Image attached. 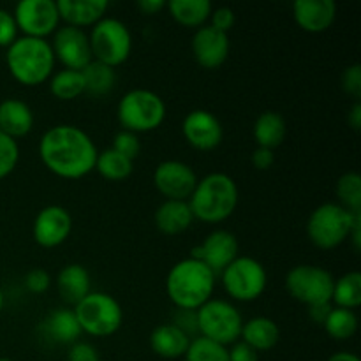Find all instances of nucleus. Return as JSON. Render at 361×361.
<instances>
[{"label": "nucleus", "instance_id": "f257e3e1", "mask_svg": "<svg viewBox=\"0 0 361 361\" xmlns=\"http://www.w3.org/2000/svg\"><path fill=\"white\" fill-rule=\"evenodd\" d=\"M97 154L92 137L71 123L51 127L39 140L41 162L49 173L63 180H80L90 175Z\"/></svg>", "mask_w": 361, "mask_h": 361}, {"label": "nucleus", "instance_id": "f03ea898", "mask_svg": "<svg viewBox=\"0 0 361 361\" xmlns=\"http://www.w3.org/2000/svg\"><path fill=\"white\" fill-rule=\"evenodd\" d=\"M217 275L201 261L187 257L171 267L166 277V293L180 310H197L212 300Z\"/></svg>", "mask_w": 361, "mask_h": 361}, {"label": "nucleus", "instance_id": "7ed1b4c3", "mask_svg": "<svg viewBox=\"0 0 361 361\" xmlns=\"http://www.w3.org/2000/svg\"><path fill=\"white\" fill-rule=\"evenodd\" d=\"M240 192L235 180L226 173H210L197 180L196 189L189 197L194 219L207 224H221L235 214Z\"/></svg>", "mask_w": 361, "mask_h": 361}, {"label": "nucleus", "instance_id": "20e7f679", "mask_svg": "<svg viewBox=\"0 0 361 361\" xmlns=\"http://www.w3.org/2000/svg\"><path fill=\"white\" fill-rule=\"evenodd\" d=\"M55 55L48 39L18 37L7 48L6 63L11 76L25 87H37L53 76Z\"/></svg>", "mask_w": 361, "mask_h": 361}, {"label": "nucleus", "instance_id": "39448f33", "mask_svg": "<svg viewBox=\"0 0 361 361\" xmlns=\"http://www.w3.org/2000/svg\"><path fill=\"white\" fill-rule=\"evenodd\" d=\"M358 221H361V214H353L338 203H323L309 215L307 236L317 249H337L349 240Z\"/></svg>", "mask_w": 361, "mask_h": 361}, {"label": "nucleus", "instance_id": "423d86ee", "mask_svg": "<svg viewBox=\"0 0 361 361\" xmlns=\"http://www.w3.org/2000/svg\"><path fill=\"white\" fill-rule=\"evenodd\" d=\"M166 102L148 88L129 90L118 102L116 116L123 130L141 134L159 129L166 120Z\"/></svg>", "mask_w": 361, "mask_h": 361}, {"label": "nucleus", "instance_id": "0eeeda50", "mask_svg": "<svg viewBox=\"0 0 361 361\" xmlns=\"http://www.w3.org/2000/svg\"><path fill=\"white\" fill-rule=\"evenodd\" d=\"M73 310L81 334H87L90 337H111L122 328V305L115 296L108 293L92 291L76 307H73Z\"/></svg>", "mask_w": 361, "mask_h": 361}, {"label": "nucleus", "instance_id": "6e6552de", "mask_svg": "<svg viewBox=\"0 0 361 361\" xmlns=\"http://www.w3.org/2000/svg\"><path fill=\"white\" fill-rule=\"evenodd\" d=\"M92 56L109 67H118L130 56L133 35L129 27L116 18L104 16L92 27L88 34Z\"/></svg>", "mask_w": 361, "mask_h": 361}, {"label": "nucleus", "instance_id": "1a4fd4ad", "mask_svg": "<svg viewBox=\"0 0 361 361\" xmlns=\"http://www.w3.org/2000/svg\"><path fill=\"white\" fill-rule=\"evenodd\" d=\"M196 319L201 337L210 338L226 348L240 341L243 317L231 302L217 298L208 300L196 310Z\"/></svg>", "mask_w": 361, "mask_h": 361}, {"label": "nucleus", "instance_id": "9d476101", "mask_svg": "<svg viewBox=\"0 0 361 361\" xmlns=\"http://www.w3.org/2000/svg\"><path fill=\"white\" fill-rule=\"evenodd\" d=\"M222 288L235 302H254L267 291V268L257 259L238 256L221 275Z\"/></svg>", "mask_w": 361, "mask_h": 361}, {"label": "nucleus", "instance_id": "9b49d317", "mask_svg": "<svg viewBox=\"0 0 361 361\" xmlns=\"http://www.w3.org/2000/svg\"><path fill=\"white\" fill-rule=\"evenodd\" d=\"M286 291L307 307L331 303L335 279L326 268L317 264H298L286 275Z\"/></svg>", "mask_w": 361, "mask_h": 361}, {"label": "nucleus", "instance_id": "f8f14e48", "mask_svg": "<svg viewBox=\"0 0 361 361\" xmlns=\"http://www.w3.org/2000/svg\"><path fill=\"white\" fill-rule=\"evenodd\" d=\"M13 16L25 37L46 39L55 34L60 25L59 9L53 0H21L14 7Z\"/></svg>", "mask_w": 361, "mask_h": 361}, {"label": "nucleus", "instance_id": "ddd939ff", "mask_svg": "<svg viewBox=\"0 0 361 361\" xmlns=\"http://www.w3.org/2000/svg\"><path fill=\"white\" fill-rule=\"evenodd\" d=\"M49 44H51L55 60L62 63L63 69L83 71L94 60L88 34L81 28L69 27V25L59 27Z\"/></svg>", "mask_w": 361, "mask_h": 361}, {"label": "nucleus", "instance_id": "4468645a", "mask_svg": "<svg viewBox=\"0 0 361 361\" xmlns=\"http://www.w3.org/2000/svg\"><path fill=\"white\" fill-rule=\"evenodd\" d=\"M155 189L166 197L175 201H189L197 183V176L194 169L187 162L162 161L154 171Z\"/></svg>", "mask_w": 361, "mask_h": 361}, {"label": "nucleus", "instance_id": "2eb2a0df", "mask_svg": "<svg viewBox=\"0 0 361 361\" xmlns=\"http://www.w3.org/2000/svg\"><path fill=\"white\" fill-rule=\"evenodd\" d=\"M190 257L207 264L219 277L238 257V240L231 231L215 229L190 250Z\"/></svg>", "mask_w": 361, "mask_h": 361}, {"label": "nucleus", "instance_id": "dca6fc26", "mask_svg": "<svg viewBox=\"0 0 361 361\" xmlns=\"http://www.w3.org/2000/svg\"><path fill=\"white\" fill-rule=\"evenodd\" d=\"M73 231V217L69 210L60 204H48L34 219L32 236L42 249L60 247Z\"/></svg>", "mask_w": 361, "mask_h": 361}, {"label": "nucleus", "instance_id": "f3484780", "mask_svg": "<svg viewBox=\"0 0 361 361\" xmlns=\"http://www.w3.org/2000/svg\"><path fill=\"white\" fill-rule=\"evenodd\" d=\"M182 134L189 147L200 152L215 150L222 143L224 129L217 116L208 109H192L182 122Z\"/></svg>", "mask_w": 361, "mask_h": 361}, {"label": "nucleus", "instance_id": "a211bd4d", "mask_svg": "<svg viewBox=\"0 0 361 361\" xmlns=\"http://www.w3.org/2000/svg\"><path fill=\"white\" fill-rule=\"evenodd\" d=\"M192 55L196 62L204 69H217L228 60L229 49V35L215 30L210 25L197 28L190 41Z\"/></svg>", "mask_w": 361, "mask_h": 361}, {"label": "nucleus", "instance_id": "6ab92c4d", "mask_svg": "<svg viewBox=\"0 0 361 361\" xmlns=\"http://www.w3.org/2000/svg\"><path fill=\"white\" fill-rule=\"evenodd\" d=\"M293 18L302 30L321 34L335 23L337 4L334 0H296L293 4Z\"/></svg>", "mask_w": 361, "mask_h": 361}, {"label": "nucleus", "instance_id": "aec40b11", "mask_svg": "<svg viewBox=\"0 0 361 361\" xmlns=\"http://www.w3.org/2000/svg\"><path fill=\"white\" fill-rule=\"evenodd\" d=\"M56 9L63 25L83 30L85 27H94L106 16L108 2L106 0H59Z\"/></svg>", "mask_w": 361, "mask_h": 361}, {"label": "nucleus", "instance_id": "412c9836", "mask_svg": "<svg viewBox=\"0 0 361 361\" xmlns=\"http://www.w3.org/2000/svg\"><path fill=\"white\" fill-rule=\"evenodd\" d=\"M56 291L63 303L76 307L92 293V279L87 268L78 263L66 264L56 275Z\"/></svg>", "mask_w": 361, "mask_h": 361}, {"label": "nucleus", "instance_id": "4be33fe9", "mask_svg": "<svg viewBox=\"0 0 361 361\" xmlns=\"http://www.w3.org/2000/svg\"><path fill=\"white\" fill-rule=\"evenodd\" d=\"M34 111L21 99H6L0 102V133L18 140L34 129Z\"/></svg>", "mask_w": 361, "mask_h": 361}, {"label": "nucleus", "instance_id": "5701e85b", "mask_svg": "<svg viewBox=\"0 0 361 361\" xmlns=\"http://www.w3.org/2000/svg\"><path fill=\"white\" fill-rule=\"evenodd\" d=\"M39 330L55 344L71 345L80 341L81 337V328L78 324L76 316H74V310L67 309V307H60V309L49 312L41 323Z\"/></svg>", "mask_w": 361, "mask_h": 361}, {"label": "nucleus", "instance_id": "b1692460", "mask_svg": "<svg viewBox=\"0 0 361 361\" xmlns=\"http://www.w3.org/2000/svg\"><path fill=\"white\" fill-rule=\"evenodd\" d=\"M192 338L183 334L175 324H159L150 334V348L159 358L164 360H178L185 356Z\"/></svg>", "mask_w": 361, "mask_h": 361}, {"label": "nucleus", "instance_id": "393cba45", "mask_svg": "<svg viewBox=\"0 0 361 361\" xmlns=\"http://www.w3.org/2000/svg\"><path fill=\"white\" fill-rule=\"evenodd\" d=\"M194 215L187 201L164 200L155 210V226L169 236L180 235L192 226Z\"/></svg>", "mask_w": 361, "mask_h": 361}, {"label": "nucleus", "instance_id": "a878e982", "mask_svg": "<svg viewBox=\"0 0 361 361\" xmlns=\"http://www.w3.org/2000/svg\"><path fill=\"white\" fill-rule=\"evenodd\" d=\"M240 341L257 353H267L274 349L281 341V330L274 319L264 316L252 317L249 321H243Z\"/></svg>", "mask_w": 361, "mask_h": 361}, {"label": "nucleus", "instance_id": "bb28decb", "mask_svg": "<svg viewBox=\"0 0 361 361\" xmlns=\"http://www.w3.org/2000/svg\"><path fill=\"white\" fill-rule=\"evenodd\" d=\"M173 20L187 28H201L208 25L214 6L210 0H171L166 4Z\"/></svg>", "mask_w": 361, "mask_h": 361}, {"label": "nucleus", "instance_id": "cd10ccee", "mask_svg": "<svg viewBox=\"0 0 361 361\" xmlns=\"http://www.w3.org/2000/svg\"><path fill=\"white\" fill-rule=\"evenodd\" d=\"M288 134V126L281 113L263 111L254 122V140L257 147L274 150L281 147Z\"/></svg>", "mask_w": 361, "mask_h": 361}, {"label": "nucleus", "instance_id": "c85d7f7f", "mask_svg": "<svg viewBox=\"0 0 361 361\" xmlns=\"http://www.w3.org/2000/svg\"><path fill=\"white\" fill-rule=\"evenodd\" d=\"M331 305L338 309L356 310L361 305V274L348 271L341 279H335Z\"/></svg>", "mask_w": 361, "mask_h": 361}, {"label": "nucleus", "instance_id": "c756f323", "mask_svg": "<svg viewBox=\"0 0 361 361\" xmlns=\"http://www.w3.org/2000/svg\"><path fill=\"white\" fill-rule=\"evenodd\" d=\"M95 171L109 182H120L130 176L134 169V162L130 159L123 157L122 154L115 152L113 148L102 150L97 154V161H95Z\"/></svg>", "mask_w": 361, "mask_h": 361}, {"label": "nucleus", "instance_id": "7c9ffc66", "mask_svg": "<svg viewBox=\"0 0 361 361\" xmlns=\"http://www.w3.org/2000/svg\"><path fill=\"white\" fill-rule=\"evenodd\" d=\"M85 80V92L90 95H106L115 88L116 85V73L113 67L106 66V63L92 60L83 71Z\"/></svg>", "mask_w": 361, "mask_h": 361}, {"label": "nucleus", "instance_id": "2f4dec72", "mask_svg": "<svg viewBox=\"0 0 361 361\" xmlns=\"http://www.w3.org/2000/svg\"><path fill=\"white\" fill-rule=\"evenodd\" d=\"M49 92L59 101H73L85 94V80L81 71L62 69L49 78Z\"/></svg>", "mask_w": 361, "mask_h": 361}, {"label": "nucleus", "instance_id": "473e14b6", "mask_svg": "<svg viewBox=\"0 0 361 361\" xmlns=\"http://www.w3.org/2000/svg\"><path fill=\"white\" fill-rule=\"evenodd\" d=\"M323 326L334 341H349L358 331V317L355 310L334 307Z\"/></svg>", "mask_w": 361, "mask_h": 361}, {"label": "nucleus", "instance_id": "72a5a7b5", "mask_svg": "<svg viewBox=\"0 0 361 361\" xmlns=\"http://www.w3.org/2000/svg\"><path fill=\"white\" fill-rule=\"evenodd\" d=\"M335 192L341 207L353 214H361V176L358 173L349 171L342 175L335 187Z\"/></svg>", "mask_w": 361, "mask_h": 361}, {"label": "nucleus", "instance_id": "f704fd0d", "mask_svg": "<svg viewBox=\"0 0 361 361\" xmlns=\"http://www.w3.org/2000/svg\"><path fill=\"white\" fill-rule=\"evenodd\" d=\"M185 361H229L228 348L201 335L190 341L185 353Z\"/></svg>", "mask_w": 361, "mask_h": 361}, {"label": "nucleus", "instance_id": "c9c22d12", "mask_svg": "<svg viewBox=\"0 0 361 361\" xmlns=\"http://www.w3.org/2000/svg\"><path fill=\"white\" fill-rule=\"evenodd\" d=\"M20 161V147L13 137L0 133V180L9 176Z\"/></svg>", "mask_w": 361, "mask_h": 361}, {"label": "nucleus", "instance_id": "e433bc0d", "mask_svg": "<svg viewBox=\"0 0 361 361\" xmlns=\"http://www.w3.org/2000/svg\"><path fill=\"white\" fill-rule=\"evenodd\" d=\"M113 150L122 154L123 157L130 159V161H136L137 155L141 152V141L140 136L134 133H129V130H120V133L115 134L113 137Z\"/></svg>", "mask_w": 361, "mask_h": 361}, {"label": "nucleus", "instance_id": "4c0bfd02", "mask_svg": "<svg viewBox=\"0 0 361 361\" xmlns=\"http://www.w3.org/2000/svg\"><path fill=\"white\" fill-rule=\"evenodd\" d=\"M210 27H214L215 30L222 32V34H228L236 23V14L231 7L228 6H221V7H214L210 14Z\"/></svg>", "mask_w": 361, "mask_h": 361}, {"label": "nucleus", "instance_id": "58836bf2", "mask_svg": "<svg viewBox=\"0 0 361 361\" xmlns=\"http://www.w3.org/2000/svg\"><path fill=\"white\" fill-rule=\"evenodd\" d=\"M51 286V275L44 268H34L25 275V288L32 293V295H42Z\"/></svg>", "mask_w": 361, "mask_h": 361}, {"label": "nucleus", "instance_id": "ea45409f", "mask_svg": "<svg viewBox=\"0 0 361 361\" xmlns=\"http://www.w3.org/2000/svg\"><path fill=\"white\" fill-rule=\"evenodd\" d=\"M18 39V25L13 13L0 9V48H9Z\"/></svg>", "mask_w": 361, "mask_h": 361}, {"label": "nucleus", "instance_id": "a19ab883", "mask_svg": "<svg viewBox=\"0 0 361 361\" xmlns=\"http://www.w3.org/2000/svg\"><path fill=\"white\" fill-rule=\"evenodd\" d=\"M342 88L345 94L353 95L355 99L361 97V66L360 63H353V66L345 67L341 78Z\"/></svg>", "mask_w": 361, "mask_h": 361}, {"label": "nucleus", "instance_id": "79ce46f5", "mask_svg": "<svg viewBox=\"0 0 361 361\" xmlns=\"http://www.w3.org/2000/svg\"><path fill=\"white\" fill-rule=\"evenodd\" d=\"M67 361H101L99 360L97 348L90 342L78 341L71 344L69 353H67Z\"/></svg>", "mask_w": 361, "mask_h": 361}, {"label": "nucleus", "instance_id": "37998d69", "mask_svg": "<svg viewBox=\"0 0 361 361\" xmlns=\"http://www.w3.org/2000/svg\"><path fill=\"white\" fill-rule=\"evenodd\" d=\"M176 310H178V312H176L173 324H175L176 328H180L183 334L189 335L190 338L197 337V335H200V331H197L196 310H180V309H176Z\"/></svg>", "mask_w": 361, "mask_h": 361}, {"label": "nucleus", "instance_id": "c03bdc74", "mask_svg": "<svg viewBox=\"0 0 361 361\" xmlns=\"http://www.w3.org/2000/svg\"><path fill=\"white\" fill-rule=\"evenodd\" d=\"M228 355L229 361H259V353L242 341L231 344V348H228Z\"/></svg>", "mask_w": 361, "mask_h": 361}, {"label": "nucleus", "instance_id": "a18cd8bd", "mask_svg": "<svg viewBox=\"0 0 361 361\" xmlns=\"http://www.w3.org/2000/svg\"><path fill=\"white\" fill-rule=\"evenodd\" d=\"M252 164L259 171H267V169H270L275 164V152L257 147L252 154Z\"/></svg>", "mask_w": 361, "mask_h": 361}, {"label": "nucleus", "instance_id": "49530a36", "mask_svg": "<svg viewBox=\"0 0 361 361\" xmlns=\"http://www.w3.org/2000/svg\"><path fill=\"white\" fill-rule=\"evenodd\" d=\"M331 309H334V305H331V303H319V305L309 307L310 321L316 324H324L326 317L330 316Z\"/></svg>", "mask_w": 361, "mask_h": 361}, {"label": "nucleus", "instance_id": "de8ad7c7", "mask_svg": "<svg viewBox=\"0 0 361 361\" xmlns=\"http://www.w3.org/2000/svg\"><path fill=\"white\" fill-rule=\"evenodd\" d=\"M137 9L147 16H154V14H159L162 9H166V2L164 0H140Z\"/></svg>", "mask_w": 361, "mask_h": 361}, {"label": "nucleus", "instance_id": "09e8293b", "mask_svg": "<svg viewBox=\"0 0 361 361\" xmlns=\"http://www.w3.org/2000/svg\"><path fill=\"white\" fill-rule=\"evenodd\" d=\"M348 123L353 127V130H360L361 127V104L355 102L348 113Z\"/></svg>", "mask_w": 361, "mask_h": 361}, {"label": "nucleus", "instance_id": "8fccbe9b", "mask_svg": "<svg viewBox=\"0 0 361 361\" xmlns=\"http://www.w3.org/2000/svg\"><path fill=\"white\" fill-rule=\"evenodd\" d=\"M326 361H360V358L355 355V353L341 351V353H335V355H331Z\"/></svg>", "mask_w": 361, "mask_h": 361}, {"label": "nucleus", "instance_id": "3c124183", "mask_svg": "<svg viewBox=\"0 0 361 361\" xmlns=\"http://www.w3.org/2000/svg\"><path fill=\"white\" fill-rule=\"evenodd\" d=\"M4 303H6V298H4V293L2 289H0V310L4 309Z\"/></svg>", "mask_w": 361, "mask_h": 361}, {"label": "nucleus", "instance_id": "603ef678", "mask_svg": "<svg viewBox=\"0 0 361 361\" xmlns=\"http://www.w3.org/2000/svg\"><path fill=\"white\" fill-rule=\"evenodd\" d=\"M0 361H13V360H9V358H0Z\"/></svg>", "mask_w": 361, "mask_h": 361}]
</instances>
